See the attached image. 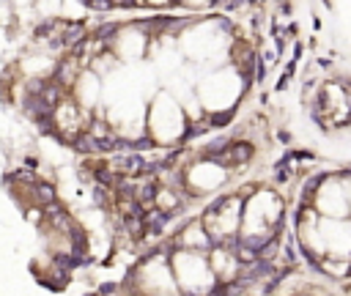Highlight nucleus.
<instances>
[{
  "label": "nucleus",
  "instance_id": "f257e3e1",
  "mask_svg": "<svg viewBox=\"0 0 351 296\" xmlns=\"http://www.w3.org/2000/svg\"><path fill=\"white\" fill-rule=\"evenodd\" d=\"M313 206L321 217H329V220H346L348 217V195H346V181H343V175L324 173V179H321V184H318V189L313 195Z\"/></svg>",
  "mask_w": 351,
  "mask_h": 296
},
{
  "label": "nucleus",
  "instance_id": "f03ea898",
  "mask_svg": "<svg viewBox=\"0 0 351 296\" xmlns=\"http://www.w3.org/2000/svg\"><path fill=\"white\" fill-rule=\"evenodd\" d=\"M146 162H148V159H143V154H138V151H121V154H115L113 159H110V165L115 167V173L118 175H129V179L143 175Z\"/></svg>",
  "mask_w": 351,
  "mask_h": 296
},
{
  "label": "nucleus",
  "instance_id": "7ed1b4c3",
  "mask_svg": "<svg viewBox=\"0 0 351 296\" xmlns=\"http://www.w3.org/2000/svg\"><path fill=\"white\" fill-rule=\"evenodd\" d=\"M71 146H74V151H80V154H105V140L91 134V132H83Z\"/></svg>",
  "mask_w": 351,
  "mask_h": 296
},
{
  "label": "nucleus",
  "instance_id": "20e7f679",
  "mask_svg": "<svg viewBox=\"0 0 351 296\" xmlns=\"http://www.w3.org/2000/svg\"><path fill=\"white\" fill-rule=\"evenodd\" d=\"M83 38H85V25L83 22H71V25L63 28L58 42H52V47H74L77 42H83Z\"/></svg>",
  "mask_w": 351,
  "mask_h": 296
},
{
  "label": "nucleus",
  "instance_id": "39448f33",
  "mask_svg": "<svg viewBox=\"0 0 351 296\" xmlns=\"http://www.w3.org/2000/svg\"><path fill=\"white\" fill-rule=\"evenodd\" d=\"M157 198H159V181H157V179H148L143 187H138V201H140L143 206L157 203Z\"/></svg>",
  "mask_w": 351,
  "mask_h": 296
},
{
  "label": "nucleus",
  "instance_id": "423d86ee",
  "mask_svg": "<svg viewBox=\"0 0 351 296\" xmlns=\"http://www.w3.org/2000/svg\"><path fill=\"white\" fill-rule=\"evenodd\" d=\"M33 195H36V203H42V206H50V203L58 201V195H55V187H52V184H42V181L33 184Z\"/></svg>",
  "mask_w": 351,
  "mask_h": 296
},
{
  "label": "nucleus",
  "instance_id": "0eeeda50",
  "mask_svg": "<svg viewBox=\"0 0 351 296\" xmlns=\"http://www.w3.org/2000/svg\"><path fill=\"white\" fill-rule=\"evenodd\" d=\"M93 179H96V184H102V187L115 189V184H118V173H115V170H110V167H96V170H93Z\"/></svg>",
  "mask_w": 351,
  "mask_h": 296
},
{
  "label": "nucleus",
  "instance_id": "6e6552de",
  "mask_svg": "<svg viewBox=\"0 0 351 296\" xmlns=\"http://www.w3.org/2000/svg\"><path fill=\"white\" fill-rule=\"evenodd\" d=\"M118 33V22H105V25H99L96 28V33H93V38L96 42H110Z\"/></svg>",
  "mask_w": 351,
  "mask_h": 296
},
{
  "label": "nucleus",
  "instance_id": "1a4fd4ad",
  "mask_svg": "<svg viewBox=\"0 0 351 296\" xmlns=\"http://www.w3.org/2000/svg\"><path fill=\"white\" fill-rule=\"evenodd\" d=\"M91 201L96 206H107L110 203V189L102 187V184H93V187H91Z\"/></svg>",
  "mask_w": 351,
  "mask_h": 296
},
{
  "label": "nucleus",
  "instance_id": "9d476101",
  "mask_svg": "<svg viewBox=\"0 0 351 296\" xmlns=\"http://www.w3.org/2000/svg\"><path fill=\"white\" fill-rule=\"evenodd\" d=\"M52 28H55V19H47V22H42V25L36 28V38L50 36V33H52Z\"/></svg>",
  "mask_w": 351,
  "mask_h": 296
},
{
  "label": "nucleus",
  "instance_id": "9b49d317",
  "mask_svg": "<svg viewBox=\"0 0 351 296\" xmlns=\"http://www.w3.org/2000/svg\"><path fill=\"white\" fill-rule=\"evenodd\" d=\"M343 181H346V195H348V214H351V170L348 173H340Z\"/></svg>",
  "mask_w": 351,
  "mask_h": 296
},
{
  "label": "nucleus",
  "instance_id": "f8f14e48",
  "mask_svg": "<svg viewBox=\"0 0 351 296\" xmlns=\"http://www.w3.org/2000/svg\"><path fill=\"white\" fill-rule=\"evenodd\" d=\"M93 9H102V11H107V9H113V0H93Z\"/></svg>",
  "mask_w": 351,
  "mask_h": 296
},
{
  "label": "nucleus",
  "instance_id": "ddd939ff",
  "mask_svg": "<svg viewBox=\"0 0 351 296\" xmlns=\"http://www.w3.org/2000/svg\"><path fill=\"white\" fill-rule=\"evenodd\" d=\"M113 291H115V283H105V285L99 288V293H102V296H107V293H113Z\"/></svg>",
  "mask_w": 351,
  "mask_h": 296
},
{
  "label": "nucleus",
  "instance_id": "4468645a",
  "mask_svg": "<svg viewBox=\"0 0 351 296\" xmlns=\"http://www.w3.org/2000/svg\"><path fill=\"white\" fill-rule=\"evenodd\" d=\"M25 165H28V167H38V162H36L33 156H25Z\"/></svg>",
  "mask_w": 351,
  "mask_h": 296
}]
</instances>
